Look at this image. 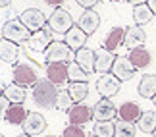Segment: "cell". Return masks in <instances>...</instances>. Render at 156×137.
<instances>
[{
    "mask_svg": "<svg viewBox=\"0 0 156 137\" xmlns=\"http://www.w3.org/2000/svg\"><path fill=\"white\" fill-rule=\"evenodd\" d=\"M58 87L56 83L50 81L48 77L46 79H39L33 85V100L37 103V106L44 110H52L56 108V100H58Z\"/></svg>",
    "mask_w": 156,
    "mask_h": 137,
    "instance_id": "6da1fadb",
    "label": "cell"
},
{
    "mask_svg": "<svg viewBox=\"0 0 156 137\" xmlns=\"http://www.w3.org/2000/svg\"><path fill=\"white\" fill-rule=\"evenodd\" d=\"M33 31L21 20H10L2 23V39H10L14 43L21 45V43H27Z\"/></svg>",
    "mask_w": 156,
    "mask_h": 137,
    "instance_id": "7a4b0ae2",
    "label": "cell"
},
{
    "mask_svg": "<svg viewBox=\"0 0 156 137\" xmlns=\"http://www.w3.org/2000/svg\"><path fill=\"white\" fill-rule=\"evenodd\" d=\"M44 56V62L50 64V62H69L71 58L75 60V50L66 43V41H52L50 46L43 52Z\"/></svg>",
    "mask_w": 156,
    "mask_h": 137,
    "instance_id": "3957f363",
    "label": "cell"
},
{
    "mask_svg": "<svg viewBox=\"0 0 156 137\" xmlns=\"http://www.w3.org/2000/svg\"><path fill=\"white\" fill-rule=\"evenodd\" d=\"M71 25H73L71 14L68 10H64V8H56L48 17V27L54 33H64L66 35L71 29Z\"/></svg>",
    "mask_w": 156,
    "mask_h": 137,
    "instance_id": "277c9868",
    "label": "cell"
},
{
    "mask_svg": "<svg viewBox=\"0 0 156 137\" xmlns=\"http://www.w3.org/2000/svg\"><path fill=\"white\" fill-rule=\"evenodd\" d=\"M14 81L20 83L23 87H33L35 83L39 81L37 77V70H35L31 64H16L14 66Z\"/></svg>",
    "mask_w": 156,
    "mask_h": 137,
    "instance_id": "5b68a950",
    "label": "cell"
},
{
    "mask_svg": "<svg viewBox=\"0 0 156 137\" xmlns=\"http://www.w3.org/2000/svg\"><path fill=\"white\" fill-rule=\"evenodd\" d=\"M119 87H122V79H118L114 74H108V71L100 75L98 81H97V91H98V95L108 97V99H112L114 95H118Z\"/></svg>",
    "mask_w": 156,
    "mask_h": 137,
    "instance_id": "8992f818",
    "label": "cell"
},
{
    "mask_svg": "<svg viewBox=\"0 0 156 137\" xmlns=\"http://www.w3.org/2000/svg\"><path fill=\"white\" fill-rule=\"evenodd\" d=\"M46 129V120L43 114H39V112H29L25 122H23V132H25V135H43Z\"/></svg>",
    "mask_w": 156,
    "mask_h": 137,
    "instance_id": "52a82bcc",
    "label": "cell"
},
{
    "mask_svg": "<svg viewBox=\"0 0 156 137\" xmlns=\"http://www.w3.org/2000/svg\"><path fill=\"white\" fill-rule=\"evenodd\" d=\"M93 118H94V108H89V106L83 104V103H77L68 110L69 124H79V126H83V124L91 122Z\"/></svg>",
    "mask_w": 156,
    "mask_h": 137,
    "instance_id": "ba28073f",
    "label": "cell"
},
{
    "mask_svg": "<svg viewBox=\"0 0 156 137\" xmlns=\"http://www.w3.org/2000/svg\"><path fill=\"white\" fill-rule=\"evenodd\" d=\"M48 29L43 27V29H39V31H33V35L27 41L29 50H33V52H44L46 49H48L50 43H52V35H50Z\"/></svg>",
    "mask_w": 156,
    "mask_h": 137,
    "instance_id": "9c48e42d",
    "label": "cell"
},
{
    "mask_svg": "<svg viewBox=\"0 0 156 137\" xmlns=\"http://www.w3.org/2000/svg\"><path fill=\"white\" fill-rule=\"evenodd\" d=\"M20 20L25 23V25L31 29V31H39V29L46 27V17H44L43 12L37 10V8H27V10H23L21 16H20Z\"/></svg>",
    "mask_w": 156,
    "mask_h": 137,
    "instance_id": "30bf717a",
    "label": "cell"
},
{
    "mask_svg": "<svg viewBox=\"0 0 156 137\" xmlns=\"http://www.w3.org/2000/svg\"><path fill=\"white\" fill-rule=\"evenodd\" d=\"M46 77L54 81L56 85H64L69 79V70L66 62H50L46 64Z\"/></svg>",
    "mask_w": 156,
    "mask_h": 137,
    "instance_id": "8fae6325",
    "label": "cell"
},
{
    "mask_svg": "<svg viewBox=\"0 0 156 137\" xmlns=\"http://www.w3.org/2000/svg\"><path fill=\"white\" fill-rule=\"evenodd\" d=\"M112 71H114V75H116L118 79L129 81L131 77H133V74H135V66H133V62H131L127 56H116Z\"/></svg>",
    "mask_w": 156,
    "mask_h": 137,
    "instance_id": "7c38bea8",
    "label": "cell"
},
{
    "mask_svg": "<svg viewBox=\"0 0 156 137\" xmlns=\"http://www.w3.org/2000/svg\"><path fill=\"white\" fill-rule=\"evenodd\" d=\"M118 116V108L108 97H102L94 104V118L97 120H114Z\"/></svg>",
    "mask_w": 156,
    "mask_h": 137,
    "instance_id": "4fadbf2b",
    "label": "cell"
},
{
    "mask_svg": "<svg viewBox=\"0 0 156 137\" xmlns=\"http://www.w3.org/2000/svg\"><path fill=\"white\" fill-rule=\"evenodd\" d=\"M87 39H89V35L83 31V27L77 23V25H71V29L68 33H66V43H68L71 49H73L75 52L79 50V49H83L85 46V43H87Z\"/></svg>",
    "mask_w": 156,
    "mask_h": 137,
    "instance_id": "5bb4252c",
    "label": "cell"
},
{
    "mask_svg": "<svg viewBox=\"0 0 156 137\" xmlns=\"http://www.w3.org/2000/svg\"><path fill=\"white\" fill-rule=\"evenodd\" d=\"M77 23H79V25L83 27V31L91 37V35L100 27V16H98V12H94L93 8H89V10H85L81 14V17H79Z\"/></svg>",
    "mask_w": 156,
    "mask_h": 137,
    "instance_id": "9a60e30c",
    "label": "cell"
},
{
    "mask_svg": "<svg viewBox=\"0 0 156 137\" xmlns=\"http://www.w3.org/2000/svg\"><path fill=\"white\" fill-rule=\"evenodd\" d=\"M147 41V33L145 29L141 25H133V27H127V31H125V41L123 45L127 46V49H137V46H143Z\"/></svg>",
    "mask_w": 156,
    "mask_h": 137,
    "instance_id": "2e32d148",
    "label": "cell"
},
{
    "mask_svg": "<svg viewBox=\"0 0 156 137\" xmlns=\"http://www.w3.org/2000/svg\"><path fill=\"white\" fill-rule=\"evenodd\" d=\"M17 58H20L17 43H14V41H10V39L0 41V60L4 64H16Z\"/></svg>",
    "mask_w": 156,
    "mask_h": 137,
    "instance_id": "e0dca14e",
    "label": "cell"
},
{
    "mask_svg": "<svg viewBox=\"0 0 156 137\" xmlns=\"http://www.w3.org/2000/svg\"><path fill=\"white\" fill-rule=\"evenodd\" d=\"M29 112L25 110V106H23V103H12L8 106V110L4 112V118L6 122L14 124V126H23V122H25Z\"/></svg>",
    "mask_w": 156,
    "mask_h": 137,
    "instance_id": "ac0fdd59",
    "label": "cell"
},
{
    "mask_svg": "<svg viewBox=\"0 0 156 137\" xmlns=\"http://www.w3.org/2000/svg\"><path fill=\"white\" fill-rule=\"evenodd\" d=\"M75 62L87 71V74H93L94 70V62H97V50H91V49H79L75 52Z\"/></svg>",
    "mask_w": 156,
    "mask_h": 137,
    "instance_id": "d6986e66",
    "label": "cell"
},
{
    "mask_svg": "<svg viewBox=\"0 0 156 137\" xmlns=\"http://www.w3.org/2000/svg\"><path fill=\"white\" fill-rule=\"evenodd\" d=\"M125 31H127V29H123V27H119V25L112 27L110 31H108L106 39H104V46H106L108 50L116 52L119 46L123 45V41H125Z\"/></svg>",
    "mask_w": 156,
    "mask_h": 137,
    "instance_id": "ffe728a7",
    "label": "cell"
},
{
    "mask_svg": "<svg viewBox=\"0 0 156 137\" xmlns=\"http://www.w3.org/2000/svg\"><path fill=\"white\" fill-rule=\"evenodd\" d=\"M114 60H116V56H114L112 50H108L106 46L97 50V62H94V70L100 71V74H106V71H110L112 66H114Z\"/></svg>",
    "mask_w": 156,
    "mask_h": 137,
    "instance_id": "44dd1931",
    "label": "cell"
},
{
    "mask_svg": "<svg viewBox=\"0 0 156 137\" xmlns=\"http://www.w3.org/2000/svg\"><path fill=\"white\" fill-rule=\"evenodd\" d=\"M129 60L133 62L135 68L143 70V68H147L148 64H151L152 54L145 49V46H137V49H131V52H129Z\"/></svg>",
    "mask_w": 156,
    "mask_h": 137,
    "instance_id": "7402d4cb",
    "label": "cell"
},
{
    "mask_svg": "<svg viewBox=\"0 0 156 137\" xmlns=\"http://www.w3.org/2000/svg\"><path fill=\"white\" fill-rule=\"evenodd\" d=\"M141 108H139V104L137 103H123L122 106L118 108V116L119 118H123V120H131V122H137L141 118Z\"/></svg>",
    "mask_w": 156,
    "mask_h": 137,
    "instance_id": "603a6c76",
    "label": "cell"
},
{
    "mask_svg": "<svg viewBox=\"0 0 156 137\" xmlns=\"http://www.w3.org/2000/svg\"><path fill=\"white\" fill-rule=\"evenodd\" d=\"M137 91L143 99H151L156 95V75H145L143 79L139 81V87H137Z\"/></svg>",
    "mask_w": 156,
    "mask_h": 137,
    "instance_id": "cb8c5ba5",
    "label": "cell"
},
{
    "mask_svg": "<svg viewBox=\"0 0 156 137\" xmlns=\"http://www.w3.org/2000/svg\"><path fill=\"white\" fill-rule=\"evenodd\" d=\"M152 17H154V12L151 10V6L147 2L133 6V20H135L137 25H145V23H148Z\"/></svg>",
    "mask_w": 156,
    "mask_h": 137,
    "instance_id": "d4e9b609",
    "label": "cell"
},
{
    "mask_svg": "<svg viewBox=\"0 0 156 137\" xmlns=\"http://www.w3.org/2000/svg\"><path fill=\"white\" fill-rule=\"evenodd\" d=\"M68 91L75 103H83L89 95V85H87V81H69Z\"/></svg>",
    "mask_w": 156,
    "mask_h": 137,
    "instance_id": "484cf974",
    "label": "cell"
},
{
    "mask_svg": "<svg viewBox=\"0 0 156 137\" xmlns=\"http://www.w3.org/2000/svg\"><path fill=\"white\" fill-rule=\"evenodd\" d=\"M137 124H139V129H141L143 133L152 135V132L156 129V112H154V110H147V112H143L141 118L137 120Z\"/></svg>",
    "mask_w": 156,
    "mask_h": 137,
    "instance_id": "4316f807",
    "label": "cell"
},
{
    "mask_svg": "<svg viewBox=\"0 0 156 137\" xmlns=\"http://www.w3.org/2000/svg\"><path fill=\"white\" fill-rule=\"evenodd\" d=\"M2 93L10 99V103H23V100H25V97H27L25 87L20 85V83H16V81L12 83V85H6Z\"/></svg>",
    "mask_w": 156,
    "mask_h": 137,
    "instance_id": "83f0119b",
    "label": "cell"
},
{
    "mask_svg": "<svg viewBox=\"0 0 156 137\" xmlns=\"http://www.w3.org/2000/svg\"><path fill=\"white\" fill-rule=\"evenodd\" d=\"M93 135L97 137H114L116 135V124L112 120H97L93 128Z\"/></svg>",
    "mask_w": 156,
    "mask_h": 137,
    "instance_id": "f1b7e54d",
    "label": "cell"
},
{
    "mask_svg": "<svg viewBox=\"0 0 156 137\" xmlns=\"http://www.w3.org/2000/svg\"><path fill=\"white\" fill-rule=\"evenodd\" d=\"M137 133V128H135V122L131 120H118L116 122V137H133Z\"/></svg>",
    "mask_w": 156,
    "mask_h": 137,
    "instance_id": "f546056e",
    "label": "cell"
},
{
    "mask_svg": "<svg viewBox=\"0 0 156 137\" xmlns=\"http://www.w3.org/2000/svg\"><path fill=\"white\" fill-rule=\"evenodd\" d=\"M68 70H69V81H89V74L77 62H69Z\"/></svg>",
    "mask_w": 156,
    "mask_h": 137,
    "instance_id": "4dcf8cb0",
    "label": "cell"
},
{
    "mask_svg": "<svg viewBox=\"0 0 156 137\" xmlns=\"http://www.w3.org/2000/svg\"><path fill=\"white\" fill-rule=\"evenodd\" d=\"M73 103H75V100L71 99L69 91H60V93H58V100H56V108H58V110L68 112L71 106H73Z\"/></svg>",
    "mask_w": 156,
    "mask_h": 137,
    "instance_id": "1f68e13d",
    "label": "cell"
},
{
    "mask_svg": "<svg viewBox=\"0 0 156 137\" xmlns=\"http://www.w3.org/2000/svg\"><path fill=\"white\" fill-rule=\"evenodd\" d=\"M64 137H83L85 135V132H83V128L79 126V124H69L68 128L64 129Z\"/></svg>",
    "mask_w": 156,
    "mask_h": 137,
    "instance_id": "d6a6232c",
    "label": "cell"
},
{
    "mask_svg": "<svg viewBox=\"0 0 156 137\" xmlns=\"http://www.w3.org/2000/svg\"><path fill=\"white\" fill-rule=\"evenodd\" d=\"M97 2H98V0H77V4H79L81 8H85V10L94 8V6H97Z\"/></svg>",
    "mask_w": 156,
    "mask_h": 137,
    "instance_id": "836d02e7",
    "label": "cell"
},
{
    "mask_svg": "<svg viewBox=\"0 0 156 137\" xmlns=\"http://www.w3.org/2000/svg\"><path fill=\"white\" fill-rule=\"evenodd\" d=\"M8 103H10V99H8V97H6V95L2 93V97H0V112H2V116H4V112L8 110V106H10Z\"/></svg>",
    "mask_w": 156,
    "mask_h": 137,
    "instance_id": "e575fe53",
    "label": "cell"
},
{
    "mask_svg": "<svg viewBox=\"0 0 156 137\" xmlns=\"http://www.w3.org/2000/svg\"><path fill=\"white\" fill-rule=\"evenodd\" d=\"M44 2L48 4V6H54V8H60V6L66 2V0H44Z\"/></svg>",
    "mask_w": 156,
    "mask_h": 137,
    "instance_id": "d590c367",
    "label": "cell"
},
{
    "mask_svg": "<svg viewBox=\"0 0 156 137\" xmlns=\"http://www.w3.org/2000/svg\"><path fill=\"white\" fill-rule=\"evenodd\" d=\"M147 4L151 6V10H152L154 14H156V0H147Z\"/></svg>",
    "mask_w": 156,
    "mask_h": 137,
    "instance_id": "8d00e7d4",
    "label": "cell"
},
{
    "mask_svg": "<svg viewBox=\"0 0 156 137\" xmlns=\"http://www.w3.org/2000/svg\"><path fill=\"white\" fill-rule=\"evenodd\" d=\"M129 2H131V4H133V6H137V4H145V2H147V0H129Z\"/></svg>",
    "mask_w": 156,
    "mask_h": 137,
    "instance_id": "74e56055",
    "label": "cell"
},
{
    "mask_svg": "<svg viewBox=\"0 0 156 137\" xmlns=\"http://www.w3.org/2000/svg\"><path fill=\"white\" fill-rule=\"evenodd\" d=\"M10 2H12V0H0V6L6 8V6H10Z\"/></svg>",
    "mask_w": 156,
    "mask_h": 137,
    "instance_id": "f35d334b",
    "label": "cell"
},
{
    "mask_svg": "<svg viewBox=\"0 0 156 137\" xmlns=\"http://www.w3.org/2000/svg\"><path fill=\"white\" fill-rule=\"evenodd\" d=\"M152 104L156 106V95H154V97H152Z\"/></svg>",
    "mask_w": 156,
    "mask_h": 137,
    "instance_id": "ab89813d",
    "label": "cell"
},
{
    "mask_svg": "<svg viewBox=\"0 0 156 137\" xmlns=\"http://www.w3.org/2000/svg\"><path fill=\"white\" fill-rule=\"evenodd\" d=\"M114 2H129V0H114Z\"/></svg>",
    "mask_w": 156,
    "mask_h": 137,
    "instance_id": "60d3db41",
    "label": "cell"
},
{
    "mask_svg": "<svg viewBox=\"0 0 156 137\" xmlns=\"http://www.w3.org/2000/svg\"><path fill=\"white\" fill-rule=\"evenodd\" d=\"M152 135H154V137H156V129H154V132H152Z\"/></svg>",
    "mask_w": 156,
    "mask_h": 137,
    "instance_id": "b9f144b4",
    "label": "cell"
}]
</instances>
